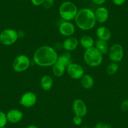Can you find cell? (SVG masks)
<instances>
[{
    "label": "cell",
    "mask_w": 128,
    "mask_h": 128,
    "mask_svg": "<svg viewBox=\"0 0 128 128\" xmlns=\"http://www.w3.org/2000/svg\"><path fill=\"white\" fill-rule=\"evenodd\" d=\"M40 86L45 91H49L54 86V80L50 76L45 75L40 80Z\"/></svg>",
    "instance_id": "cell-16"
},
{
    "label": "cell",
    "mask_w": 128,
    "mask_h": 128,
    "mask_svg": "<svg viewBox=\"0 0 128 128\" xmlns=\"http://www.w3.org/2000/svg\"><path fill=\"white\" fill-rule=\"evenodd\" d=\"M66 70L68 76L74 80L80 79L84 75V68L77 63H71L67 67Z\"/></svg>",
    "instance_id": "cell-8"
},
{
    "label": "cell",
    "mask_w": 128,
    "mask_h": 128,
    "mask_svg": "<svg viewBox=\"0 0 128 128\" xmlns=\"http://www.w3.org/2000/svg\"><path fill=\"white\" fill-rule=\"evenodd\" d=\"M8 122L6 114L0 110V128H4Z\"/></svg>",
    "instance_id": "cell-23"
},
{
    "label": "cell",
    "mask_w": 128,
    "mask_h": 128,
    "mask_svg": "<svg viewBox=\"0 0 128 128\" xmlns=\"http://www.w3.org/2000/svg\"><path fill=\"white\" fill-rule=\"evenodd\" d=\"M118 69H119V66H118V63L111 62L107 67V74L109 76H114L118 72Z\"/></svg>",
    "instance_id": "cell-22"
},
{
    "label": "cell",
    "mask_w": 128,
    "mask_h": 128,
    "mask_svg": "<svg viewBox=\"0 0 128 128\" xmlns=\"http://www.w3.org/2000/svg\"><path fill=\"white\" fill-rule=\"evenodd\" d=\"M120 109L122 111L128 110V99H126L122 102L120 104Z\"/></svg>",
    "instance_id": "cell-27"
},
{
    "label": "cell",
    "mask_w": 128,
    "mask_h": 128,
    "mask_svg": "<svg viewBox=\"0 0 128 128\" xmlns=\"http://www.w3.org/2000/svg\"><path fill=\"white\" fill-rule=\"evenodd\" d=\"M52 67L53 74L56 77H60L64 76L67 69V67L58 61H56Z\"/></svg>",
    "instance_id": "cell-17"
},
{
    "label": "cell",
    "mask_w": 128,
    "mask_h": 128,
    "mask_svg": "<svg viewBox=\"0 0 128 128\" xmlns=\"http://www.w3.org/2000/svg\"><path fill=\"white\" fill-rule=\"evenodd\" d=\"M18 38V32L14 29L7 28L0 33V42L5 46L13 45Z\"/></svg>",
    "instance_id": "cell-5"
},
{
    "label": "cell",
    "mask_w": 128,
    "mask_h": 128,
    "mask_svg": "<svg viewBox=\"0 0 128 128\" xmlns=\"http://www.w3.org/2000/svg\"><path fill=\"white\" fill-rule=\"evenodd\" d=\"M6 118L8 122L12 124H16L22 120L23 118V113L19 109H11L6 113Z\"/></svg>",
    "instance_id": "cell-13"
},
{
    "label": "cell",
    "mask_w": 128,
    "mask_h": 128,
    "mask_svg": "<svg viewBox=\"0 0 128 128\" xmlns=\"http://www.w3.org/2000/svg\"><path fill=\"white\" fill-rule=\"evenodd\" d=\"M84 60L90 67H97L103 61V55L95 46L86 49L84 54Z\"/></svg>",
    "instance_id": "cell-3"
},
{
    "label": "cell",
    "mask_w": 128,
    "mask_h": 128,
    "mask_svg": "<svg viewBox=\"0 0 128 128\" xmlns=\"http://www.w3.org/2000/svg\"><path fill=\"white\" fill-rule=\"evenodd\" d=\"M37 102V96L34 92L28 91L24 92L20 99V104L26 108H32L36 104Z\"/></svg>",
    "instance_id": "cell-9"
},
{
    "label": "cell",
    "mask_w": 128,
    "mask_h": 128,
    "mask_svg": "<svg viewBox=\"0 0 128 128\" xmlns=\"http://www.w3.org/2000/svg\"><path fill=\"white\" fill-rule=\"evenodd\" d=\"M91 1H92V3H94L95 4L99 6L102 5V4H104V3H106V0H91Z\"/></svg>",
    "instance_id": "cell-30"
},
{
    "label": "cell",
    "mask_w": 128,
    "mask_h": 128,
    "mask_svg": "<svg viewBox=\"0 0 128 128\" xmlns=\"http://www.w3.org/2000/svg\"><path fill=\"white\" fill-rule=\"evenodd\" d=\"M94 46L98 49L103 55L108 54L109 50L108 42L104 40L98 39L95 42Z\"/></svg>",
    "instance_id": "cell-18"
},
{
    "label": "cell",
    "mask_w": 128,
    "mask_h": 128,
    "mask_svg": "<svg viewBox=\"0 0 128 128\" xmlns=\"http://www.w3.org/2000/svg\"><path fill=\"white\" fill-rule=\"evenodd\" d=\"M54 3H55V0H45L42 6L45 9H50L53 6Z\"/></svg>",
    "instance_id": "cell-24"
},
{
    "label": "cell",
    "mask_w": 128,
    "mask_h": 128,
    "mask_svg": "<svg viewBox=\"0 0 128 128\" xmlns=\"http://www.w3.org/2000/svg\"><path fill=\"white\" fill-rule=\"evenodd\" d=\"M94 128H112V126L109 123L100 122H99L96 124Z\"/></svg>",
    "instance_id": "cell-25"
},
{
    "label": "cell",
    "mask_w": 128,
    "mask_h": 128,
    "mask_svg": "<svg viewBox=\"0 0 128 128\" xmlns=\"http://www.w3.org/2000/svg\"><path fill=\"white\" fill-rule=\"evenodd\" d=\"M72 109L75 115L82 118L86 116L87 113V107L84 100L80 99H76L72 104Z\"/></svg>",
    "instance_id": "cell-11"
},
{
    "label": "cell",
    "mask_w": 128,
    "mask_h": 128,
    "mask_svg": "<svg viewBox=\"0 0 128 128\" xmlns=\"http://www.w3.org/2000/svg\"><path fill=\"white\" fill-rule=\"evenodd\" d=\"M109 58L112 62H120L124 57V49L119 44H115L109 48Z\"/></svg>",
    "instance_id": "cell-7"
},
{
    "label": "cell",
    "mask_w": 128,
    "mask_h": 128,
    "mask_svg": "<svg viewBox=\"0 0 128 128\" xmlns=\"http://www.w3.org/2000/svg\"><path fill=\"white\" fill-rule=\"evenodd\" d=\"M30 66V60L28 56L23 54L18 55L13 60L12 67L14 72L17 73L24 72Z\"/></svg>",
    "instance_id": "cell-6"
},
{
    "label": "cell",
    "mask_w": 128,
    "mask_h": 128,
    "mask_svg": "<svg viewBox=\"0 0 128 128\" xmlns=\"http://www.w3.org/2000/svg\"><path fill=\"white\" fill-rule=\"evenodd\" d=\"M59 32L62 35L66 37L72 36L76 32L75 25L69 21H64L59 25Z\"/></svg>",
    "instance_id": "cell-10"
},
{
    "label": "cell",
    "mask_w": 128,
    "mask_h": 128,
    "mask_svg": "<svg viewBox=\"0 0 128 128\" xmlns=\"http://www.w3.org/2000/svg\"><path fill=\"white\" fill-rule=\"evenodd\" d=\"M78 11L76 4L70 1L62 3L58 10L59 14L63 20L69 22L75 19Z\"/></svg>",
    "instance_id": "cell-4"
},
{
    "label": "cell",
    "mask_w": 128,
    "mask_h": 128,
    "mask_svg": "<svg viewBox=\"0 0 128 128\" xmlns=\"http://www.w3.org/2000/svg\"><path fill=\"white\" fill-rule=\"evenodd\" d=\"M127 0H112V3L116 6H121L126 3Z\"/></svg>",
    "instance_id": "cell-29"
},
{
    "label": "cell",
    "mask_w": 128,
    "mask_h": 128,
    "mask_svg": "<svg viewBox=\"0 0 128 128\" xmlns=\"http://www.w3.org/2000/svg\"><path fill=\"white\" fill-rule=\"evenodd\" d=\"M96 35L98 39L108 42L111 38V32L108 28L101 26L96 30Z\"/></svg>",
    "instance_id": "cell-15"
},
{
    "label": "cell",
    "mask_w": 128,
    "mask_h": 128,
    "mask_svg": "<svg viewBox=\"0 0 128 128\" xmlns=\"http://www.w3.org/2000/svg\"><path fill=\"white\" fill-rule=\"evenodd\" d=\"M88 128V127H87V126H85V127H82V128Z\"/></svg>",
    "instance_id": "cell-32"
},
{
    "label": "cell",
    "mask_w": 128,
    "mask_h": 128,
    "mask_svg": "<svg viewBox=\"0 0 128 128\" xmlns=\"http://www.w3.org/2000/svg\"><path fill=\"white\" fill-rule=\"evenodd\" d=\"M96 22L99 23H104L109 18V10L104 6H99L94 12Z\"/></svg>",
    "instance_id": "cell-12"
},
{
    "label": "cell",
    "mask_w": 128,
    "mask_h": 128,
    "mask_svg": "<svg viewBox=\"0 0 128 128\" xmlns=\"http://www.w3.org/2000/svg\"><path fill=\"white\" fill-rule=\"evenodd\" d=\"M31 2L35 6H39L42 5L45 0H30Z\"/></svg>",
    "instance_id": "cell-28"
},
{
    "label": "cell",
    "mask_w": 128,
    "mask_h": 128,
    "mask_svg": "<svg viewBox=\"0 0 128 128\" xmlns=\"http://www.w3.org/2000/svg\"><path fill=\"white\" fill-rule=\"evenodd\" d=\"M82 117L78 116L75 115V116L73 118V122L76 126H80L82 124L83 119Z\"/></svg>",
    "instance_id": "cell-26"
},
{
    "label": "cell",
    "mask_w": 128,
    "mask_h": 128,
    "mask_svg": "<svg viewBox=\"0 0 128 128\" xmlns=\"http://www.w3.org/2000/svg\"><path fill=\"white\" fill-rule=\"evenodd\" d=\"M81 85L86 89H90L94 87V80L93 77L88 74L84 75L83 77L80 78Z\"/></svg>",
    "instance_id": "cell-20"
},
{
    "label": "cell",
    "mask_w": 128,
    "mask_h": 128,
    "mask_svg": "<svg viewBox=\"0 0 128 128\" xmlns=\"http://www.w3.org/2000/svg\"><path fill=\"white\" fill-rule=\"evenodd\" d=\"M63 44V48L65 49L67 52H70L76 50L78 46L79 41L78 39L74 36H70L67 37L66 40H64Z\"/></svg>",
    "instance_id": "cell-14"
},
{
    "label": "cell",
    "mask_w": 128,
    "mask_h": 128,
    "mask_svg": "<svg viewBox=\"0 0 128 128\" xmlns=\"http://www.w3.org/2000/svg\"><path fill=\"white\" fill-rule=\"evenodd\" d=\"M74 20L77 26L83 31L90 30L97 23L94 12L87 8L79 10Z\"/></svg>",
    "instance_id": "cell-2"
},
{
    "label": "cell",
    "mask_w": 128,
    "mask_h": 128,
    "mask_svg": "<svg viewBox=\"0 0 128 128\" xmlns=\"http://www.w3.org/2000/svg\"><path fill=\"white\" fill-rule=\"evenodd\" d=\"M58 55L54 47L44 45L39 47L35 52L33 59L36 66L42 67H48L57 61Z\"/></svg>",
    "instance_id": "cell-1"
},
{
    "label": "cell",
    "mask_w": 128,
    "mask_h": 128,
    "mask_svg": "<svg viewBox=\"0 0 128 128\" xmlns=\"http://www.w3.org/2000/svg\"><path fill=\"white\" fill-rule=\"evenodd\" d=\"M26 128H39L38 126H36L34 125V124H32V125H30L28 126H27Z\"/></svg>",
    "instance_id": "cell-31"
},
{
    "label": "cell",
    "mask_w": 128,
    "mask_h": 128,
    "mask_svg": "<svg viewBox=\"0 0 128 128\" xmlns=\"http://www.w3.org/2000/svg\"><path fill=\"white\" fill-rule=\"evenodd\" d=\"M57 61L60 62V63H62L66 67H67L71 63H72L71 54L68 52H66L60 54L58 56Z\"/></svg>",
    "instance_id": "cell-21"
},
{
    "label": "cell",
    "mask_w": 128,
    "mask_h": 128,
    "mask_svg": "<svg viewBox=\"0 0 128 128\" xmlns=\"http://www.w3.org/2000/svg\"><path fill=\"white\" fill-rule=\"evenodd\" d=\"M80 44L81 46L85 48L88 49L91 47L94 46L95 42L92 36H89V35H84L80 38L79 41Z\"/></svg>",
    "instance_id": "cell-19"
}]
</instances>
